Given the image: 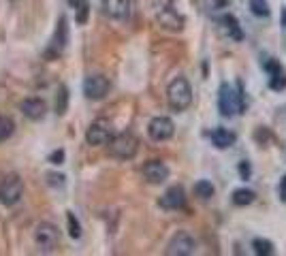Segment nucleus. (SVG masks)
<instances>
[{"mask_svg":"<svg viewBox=\"0 0 286 256\" xmlns=\"http://www.w3.org/2000/svg\"><path fill=\"white\" fill-rule=\"evenodd\" d=\"M282 28H284V30H286V6H284V9H282Z\"/></svg>","mask_w":286,"mask_h":256,"instance_id":"obj_33","label":"nucleus"},{"mask_svg":"<svg viewBox=\"0 0 286 256\" xmlns=\"http://www.w3.org/2000/svg\"><path fill=\"white\" fill-rule=\"evenodd\" d=\"M195 248H197L195 239L186 231H180V233H175L167 244V254L169 256H190V254H195Z\"/></svg>","mask_w":286,"mask_h":256,"instance_id":"obj_8","label":"nucleus"},{"mask_svg":"<svg viewBox=\"0 0 286 256\" xmlns=\"http://www.w3.org/2000/svg\"><path fill=\"white\" fill-rule=\"evenodd\" d=\"M47 182H49V186H56V188H62L64 186V175H60V173H49L47 175Z\"/></svg>","mask_w":286,"mask_h":256,"instance_id":"obj_28","label":"nucleus"},{"mask_svg":"<svg viewBox=\"0 0 286 256\" xmlns=\"http://www.w3.org/2000/svg\"><path fill=\"white\" fill-rule=\"evenodd\" d=\"M143 177L147 184H162L169 180V167L162 160H147L143 165Z\"/></svg>","mask_w":286,"mask_h":256,"instance_id":"obj_10","label":"nucleus"},{"mask_svg":"<svg viewBox=\"0 0 286 256\" xmlns=\"http://www.w3.org/2000/svg\"><path fill=\"white\" fill-rule=\"evenodd\" d=\"M111 83L105 75H90L88 79L83 81V94L90 101H103V98L109 94Z\"/></svg>","mask_w":286,"mask_h":256,"instance_id":"obj_7","label":"nucleus"},{"mask_svg":"<svg viewBox=\"0 0 286 256\" xmlns=\"http://www.w3.org/2000/svg\"><path fill=\"white\" fill-rule=\"evenodd\" d=\"M88 15H90V6L85 2H81L77 6V24H85V21H88Z\"/></svg>","mask_w":286,"mask_h":256,"instance_id":"obj_26","label":"nucleus"},{"mask_svg":"<svg viewBox=\"0 0 286 256\" xmlns=\"http://www.w3.org/2000/svg\"><path fill=\"white\" fill-rule=\"evenodd\" d=\"M173 132H175V124H173V120L167 118V116H158L147 124V134L152 141H156V143L169 141L173 137Z\"/></svg>","mask_w":286,"mask_h":256,"instance_id":"obj_6","label":"nucleus"},{"mask_svg":"<svg viewBox=\"0 0 286 256\" xmlns=\"http://www.w3.org/2000/svg\"><path fill=\"white\" fill-rule=\"evenodd\" d=\"M21 194H24V182H21V177L19 175L4 177L2 184H0V203L11 207V205H15L19 201Z\"/></svg>","mask_w":286,"mask_h":256,"instance_id":"obj_4","label":"nucleus"},{"mask_svg":"<svg viewBox=\"0 0 286 256\" xmlns=\"http://www.w3.org/2000/svg\"><path fill=\"white\" fill-rule=\"evenodd\" d=\"M15 130V124H13V120L9 116H0V143L6 141Z\"/></svg>","mask_w":286,"mask_h":256,"instance_id":"obj_22","label":"nucleus"},{"mask_svg":"<svg viewBox=\"0 0 286 256\" xmlns=\"http://www.w3.org/2000/svg\"><path fill=\"white\" fill-rule=\"evenodd\" d=\"M252 248H254V254L259 256H271L274 254V244L269 239H263V237H256L252 241Z\"/></svg>","mask_w":286,"mask_h":256,"instance_id":"obj_20","label":"nucleus"},{"mask_svg":"<svg viewBox=\"0 0 286 256\" xmlns=\"http://www.w3.org/2000/svg\"><path fill=\"white\" fill-rule=\"evenodd\" d=\"M220 28H222V32L226 34L228 39H235V41H241L244 39V32H241V26L235 15L231 13H226V15L220 17Z\"/></svg>","mask_w":286,"mask_h":256,"instance_id":"obj_15","label":"nucleus"},{"mask_svg":"<svg viewBox=\"0 0 286 256\" xmlns=\"http://www.w3.org/2000/svg\"><path fill=\"white\" fill-rule=\"evenodd\" d=\"M265 68L269 70V73H278V70H282L280 62H278V60H274V58H271V60H267V62H265Z\"/></svg>","mask_w":286,"mask_h":256,"instance_id":"obj_30","label":"nucleus"},{"mask_svg":"<svg viewBox=\"0 0 286 256\" xmlns=\"http://www.w3.org/2000/svg\"><path fill=\"white\" fill-rule=\"evenodd\" d=\"M278 194H280V201L286 205V175L280 180V186H278Z\"/></svg>","mask_w":286,"mask_h":256,"instance_id":"obj_31","label":"nucleus"},{"mask_svg":"<svg viewBox=\"0 0 286 256\" xmlns=\"http://www.w3.org/2000/svg\"><path fill=\"white\" fill-rule=\"evenodd\" d=\"M67 107H69V90H67V85H60L58 101H56V113H58V116H64V113H67Z\"/></svg>","mask_w":286,"mask_h":256,"instance_id":"obj_23","label":"nucleus"},{"mask_svg":"<svg viewBox=\"0 0 286 256\" xmlns=\"http://www.w3.org/2000/svg\"><path fill=\"white\" fill-rule=\"evenodd\" d=\"M254 190H250V188H237L233 192V203L237 205V207H246V205H252L254 203Z\"/></svg>","mask_w":286,"mask_h":256,"instance_id":"obj_18","label":"nucleus"},{"mask_svg":"<svg viewBox=\"0 0 286 256\" xmlns=\"http://www.w3.org/2000/svg\"><path fill=\"white\" fill-rule=\"evenodd\" d=\"M49 162H52V165H62V162H64V152H62V149H56V152L49 156Z\"/></svg>","mask_w":286,"mask_h":256,"instance_id":"obj_29","label":"nucleus"},{"mask_svg":"<svg viewBox=\"0 0 286 256\" xmlns=\"http://www.w3.org/2000/svg\"><path fill=\"white\" fill-rule=\"evenodd\" d=\"M269 88L280 92L286 88V75L282 73V70H278V73H271V79H269Z\"/></svg>","mask_w":286,"mask_h":256,"instance_id":"obj_25","label":"nucleus"},{"mask_svg":"<svg viewBox=\"0 0 286 256\" xmlns=\"http://www.w3.org/2000/svg\"><path fill=\"white\" fill-rule=\"evenodd\" d=\"M107 149H109V156H113V158L131 160V158H135V154H137V149H139V139L131 132L116 134V137L109 139Z\"/></svg>","mask_w":286,"mask_h":256,"instance_id":"obj_3","label":"nucleus"},{"mask_svg":"<svg viewBox=\"0 0 286 256\" xmlns=\"http://www.w3.org/2000/svg\"><path fill=\"white\" fill-rule=\"evenodd\" d=\"M67 43H69V26H67V17H60L58 19V30H56L54 34V47H56V52H62L64 47H67Z\"/></svg>","mask_w":286,"mask_h":256,"instance_id":"obj_17","label":"nucleus"},{"mask_svg":"<svg viewBox=\"0 0 286 256\" xmlns=\"http://www.w3.org/2000/svg\"><path fill=\"white\" fill-rule=\"evenodd\" d=\"M250 11H252L256 17H269L271 15L267 0H250Z\"/></svg>","mask_w":286,"mask_h":256,"instance_id":"obj_21","label":"nucleus"},{"mask_svg":"<svg viewBox=\"0 0 286 256\" xmlns=\"http://www.w3.org/2000/svg\"><path fill=\"white\" fill-rule=\"evenodd\" d=\"M103 11L111 19H126L131 15V0H103Z\"/></svg>","mask_w":286,"mask_h":256,"instance_id":"obj_12","label":"nucleus"},{"mask_svg":"<svg viewBox=\"0 0 286 256\" xmlns=\"http://www.w3.org/2000/svg\"><path fill=\"white\" fill-rule=\"evenodd\" d=\"M158 24L162 28H167V30H173V32H180L184 28V15H180L175 9H171V6H167V9H162L158 13Z\"/></svg>","mask_w":286,"mask_h":256,"instance_id":"obj_14","label":"nucleus"},{"mask_svg":"<svg viewBox=\"0 0 286 256\" xmlns=\"http://www.w3.org/2000/svg\"><path fill=\"white\" fill-rule=\"evenodd\" d=\"M67 226H69V235H71L73 239H79V237H81V224H79V220L75 218L73 211L67 213Z\"/></svg>","mask_w":286,"mask_h":256,"instance_id":"obj_24","label":"nucleus"},{"mask_svg":"<svg viewBox=\"0 0 286 256\" xmlns=\"http://www.w3.org/2000/svg\"><path fill=\"white\" fill-rule=\"evenodd\" d=\"M111 137H113V130H111V124L107 122V120H96V122H92L88 132H85V141L94 147L107 145Z\"/></svg>","mask_w":286,"mask_h":256,"instance_id":"obj_9","label":"nucleus"},{"mask_svg":"<svg viewBox=\"0 0 286 256\" xmlns=\"http://www.w3.org/2000/svg\"><path fill=\"white\" fill-rule=\"evenodd\" d=\"M192 192L199 196V198H203V201H207V198H212L214 196V192H216V188H214V184L212 182H207V180H199L195 184V188H192Z\"/></svg>","mask_w":286,"mask_h":256,"instance_id":"obj_19","label":"nucleus"},{"mask_svg":"<svg viewBox=\"0 0 286 256\" xmlns=\"http://www.w3.org/2000/svg\"><path fill=\"white\" fill-rule=\"evenodd\" d=\"M218 109L224 118H233L244 109V94H241V85L237 90L228 83H222L218 90Z\"/></svg>","mask_w":286,"mask_h":256,"instance_id":"obj_2","label":"nucleus"},{"mask_svg":"<svg viewBox=\"0 0 286 256\" xmlns=\"http://www.w3.org/2000/svg\"><path fill=\"white\" fill-rule=\"evenodd\" d=\"M167 103L173 111H186L192 105V88L186 77H175L167 88Z\"/></svg>","mask_w":286,"mask_h":256,"instance_id":"obj_1","label":"nucleus"},{"mask_svg":"<svg viewBox=\"0 0 286 256\" xmlns=\"http://www.w3.org/2000/svg\"><path fill=\"white\" fill-rule=\"evenodd\" d=\"M239 175H241V180H250V175H252V167H250L248 160L239 162Z\"/></svg>","mask_w":286,"mask_h":256,"instance_id":"obj_27","label":"nucleus"},{"mask_svg":"<svg viewBox=\"0 0 286 256\" xmlns=\"http://www.w3.org/2000/svg\"><path fill=\"white\" fill-rule=\"evenodd\" d=\"M235 141H237V137H235V132L228 130V128L218 126L216 130L212 132V143L216 145L218 149H228V147H233Z\"/></svg>","mask_w":286,"mask_h":256,"instance_id":"obj_16","label":"nucleus"},{"mask_svg":"<svg viewBox=\"0 0 286 256\" xmlns=\"http://www.w3.org/2000/svg\"><path fill=\"white\" fill-rule=\"evenodd\" d=\"M34 241H37V246L43 252H52L60 244V231L49 222H41L34 229Z\"/></svg>","mask_w":286,"mask_h":256,"instance_id":"obj_5","label":"nucleus"},{"mask_svg":"<svg viewBox=\"0 0 286 256\" xmlns=\"http://www.w3.org/2000/svg\"><path fill=\"white\" fill-rule=\"evenodd\" d=\"M21 113H24L28 120H41V118L47 113V105H45V101H43V98H39V96L26 98V101L21 103Z\"/></svg>","mask_w":286,"mask_h":256,"instance_id":"obj_13","label":"nucleus"},{"mask_svg":"<svg viewBox=\"0 0 286 256\" xmlns=\"http://www.w3.org/2000/svg\"><path fill=\"white\" fill-rule=\"evenodd\" d=\"M81 2H83V0H69V4L73 6V9H77V6H79Z\"/></svg>","mask_w":286,"mask_h":256,"instance_id":"obj_32","label":"nucleus"},{"mask_svg":"<svg viewBox=\"0 0 286 256\" xmlns=\"http://www.w3.org/2000/svg\"><path fill=\"white\" fill-rule=\"evenodd\" d=\"M158 205L162 209H182L186 205V192L182 186H171L164 194L158 198Z\"/></svg>","mask_w":286,"mask_h":256,"instance_id":"obj_11","label":"nucleus"}]
</instances>
